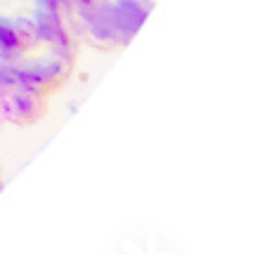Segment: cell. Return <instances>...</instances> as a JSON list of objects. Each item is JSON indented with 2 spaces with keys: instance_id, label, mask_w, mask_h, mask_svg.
<instances>
[{
  "instance_id": "cell-1",
  "label": "cell",
  "mask_w": 262,
  "mask_h": 255,
  "mask_svg": "<svg viewBox=\"0 0 262 255\" xmlns=\"http://www.w3.org/2000/svg\"><path fill=\"white\" fill-rule=\"evenodd\" d=\"M14 80L21 88H29V90L38 92L48 97L50 92H55L57 88H61V83L67 80L69 76V59L64 57H57L48 61H36V64H26V67L12 69Z\"/></svg>"
},
{
  "instance_id": "cell-2",
  "label": "cell",
  "mask_w": 262,
  "mask_h": 255,
  "mask_svg": "<svg viewBox=\"0 0 262 255\" xmlns=\"http://www.w3.org/2000/svg\"><path fill=\"white\" fill-rule=\"evenodd\" d=\"M0 116L17 125H31L45 116V97L29 88L12 85L0 92Z\"/></svg>"
},
{
  "instance_id": "cell-3",
  "label": "cell",
  "mask_w": 262,
  "mask_h": 255,
  "mask_svg": "<svg viewBox=\"0 0 262 255\" xmlns=\"http://www.w3.org/2000/svg\"><path fill=\"white\" fill-rule=\"evenodd\" d=\"M38 40L36 24L29 22H14V19H0V59L14 61L24 57Z\"/></svg>"
},
{
  "instance_id": "cell-4",
  "label": "cell",
  "mask_w": 262,
  "mask_h": 255,
  "mask_svg": "<svg viewBox=\"0 0 262 255\" xmlns=\"http://www.w3.org/2000/svg\"><path fill=\"white\" fill-rule=\"evenodd\" d=\"M83 22H85V31L88 36L92 38L95 45L99 48H114V45H121V36H118V26L116 19L111 14V5L109 3H99L92 10L80 14Z\"/></svg>"
},
{
  "instance_id": "cell-5",
  "label": "cell",
  "mask_w": 262,
  "mask_h": 255,
  "mask_svg": "<svg viewBox=\"0 0 262 255\" xmlns=\"http://www.w3.org/2000/svg\"><path fill=\"white\" fill-rule=\"evenodd\" d=\"M111 14L116 19L121 42H128L144 24L146 14L151 12L149 0H111Z\"/></svg>"
}]
</instances>
